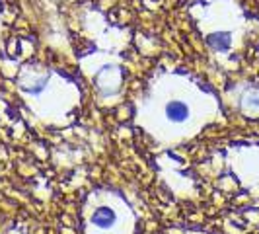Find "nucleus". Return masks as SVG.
Segmentation results:
<instances>
[{
	"mask_svg": "<svg viewBox=\"0 0 259 234\" xmlns=\"http://www.w3.org/2000/svg\"><path fill=\"white\" fill-rule=\"evenodd\" d=\"M166 113H168V117L171 121L182 123L189 115V107L183 104V102H169L168 107H166Z\"/></svg>",
	"mask_w": 259,
	"mask_h": 234,
	"instance_id": "1",
	"label": "nucleus"
},
{
	"mask_svg": "<svg viewBox=\"0 0 259 234\" xmlns=\"http://www.w3.org/2000/svg\"><path fill=\"white\" fill-rule=\"evenodd\" d=\"M92 222L96 224V226H102V228H107V226H111L113 222H115V213L113 211H109V209H98L94 215H92Z\"/></svg>",
	"mask_w": 259,
	"mask_h": 234,
	"instance_id": "2",
	"label": "nucleus"
}]
</instances>
